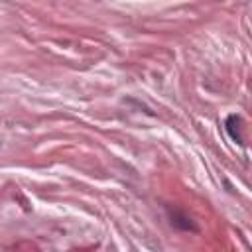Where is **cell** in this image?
<instances>
[{
	"label": "cell",
	"instance_id": "obj_1",
	"mask_svg": "<svg viewBox=\"0 0 252 252\" xmlns=\"http://www.w3.org/2000/svg\"><path fill=\"white\" fill-rule=\"evenodd\" d=\"M238 124H240V118H238L236 114H230V116L226 118V122H224V128H226L230 140L242 144V136H240V132H238Z\"/></svg>",
	"mask_w": 252,
	"mask_h": 252
},
{
	"label": "cell",
	"instance_id": "obj_2",
	"mask_svg": "<svg viewBox=\"0 0 252 252\" xmlns=\"http://www.w3.org/2000/svg\"><path fill=\"white\" fill-rule=\"evenodd\" d=\"M169 215H171V224H175V226H179L183 230H195V224L191 222L189 217H185V215H181L177 211H169Z\"/></svg>",
	"mask_w": 252,
	"mask_h": 252
}]
</instances>
